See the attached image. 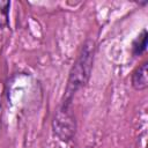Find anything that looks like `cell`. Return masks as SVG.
Here are the masks:
<instances>
[{
    "label": "cell",
    "mask_w": 148,
    "mask_h": 148,
    "mask_svg": "<svg viewBox=\"0 0 148 148\" xmlns=\"http://www.w3.org/2000/svg\"><path fill=\"white\" fill-rule=\"evenodd\" d=\"M92 59H94V43L91 40H88L83 45L81 54L79 56L76 62L74 64L69 73V77L65 91V99L62 101L64 103L71 104L72 96L88 82L91 72Z\"/></svg>",
    "instance_id": "cell-1"
},
{
    "label": "cell",
    "mask_w": 148,
    "mask_h": 148,
    "mask_svg": "<svg viewBox=\"0 0 148 148\" xmlns=\"http://www.w3.org/2000/svg\"><path fill=\"white\" fill-rule=\"evenodd\" d=\"M75 119L69 110V104L61 103L53 119L54 134L62 141H68L75 133Z\"/></svg>",
    "instance_id": "cell-2"
},
{
    "label": "cell",
    "mask_w": 148,
    "mask_h": 148,
    "mask_svg": "<svg viewBox=\"0 0 148 148\" xmlns=\"http://www.w3.org/2000/svg\"><path fill=\"white\" fill-rule=\"evenodd\" d=\"M148 62H143L139 66L132 74L131 82L135 90H145L148 87V74H147Z\"/></svg>",
    "instance_id": "cell-3"
},
{
    "label": "cell",
    "mask_w": 148,
    "mask_h": 148,
    "mask_svg": "<svg viewBox=\"0 0 148 148\" xmlns=\"http://www.w3.org/2000/svg\"><path fill=\"white\" fill-rule=\"evenodd\" d=\"M146 49H147V30H142V32L133 42V46H132L133 56L142 54L146 51Z\"/></svg>",
    "instance_id": "cell-4"
},
{
    "label": "cell",
    "mask_w": 148,
    "mask_h": 148,
    "mask_svg": "<svg viewBox=\"0 0 148 148\" xmlns=\"http://www.w3.org/2000/svg\"><path fill=\"white\" fill-rule=\"evenodd\" d=\"M9 1H1L0 0V28H5L8 25V14H9Z\"/></svg>",
    "instance_id": "cell-5"
}]
</instances>
